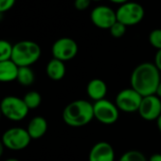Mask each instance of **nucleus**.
Masks as SVG:
<instances>
[{"label": "nucleus", "instance_id": "f257e3e1", "mask_svg": "<svg viewBox=\"0 0 161 161\" xmlns=\"http://www.w3.org/2000/svg\"><path fill=\"white\" fill-rule=\"evenodd\" d=\"M160 82V71L154 64L149 62L138 64L133 70L130 78L131 87L142 97L155 95Z\"/></svg>", "mask_w": 161, "mask_h": 161}, {"label": "nucleus", "instance_id": "f03ea898", "mask_svg": "<svg viewBox=\"0 0 161 161\" xmlns=\"http://www.w3.org/2000/svg\"><path fill=\"white\" fill-rule=\"evenodd\" d=\"M94 119L93 104L85 100H77L67 104L63 112V119L68 126L82 127Z\"/></svg>", "mask_w": 161, "mask_h": 161}, {"label": "nucleus", "instance_id": "7ed1b4c3", "mask_svg": "<svg viewBox=\"0 0 161 161\" xmlns=\"http://www.w3.org/2000/svg\"><path fill=\"white\" fill-rule=\"evenodd\" d=\"M41 57L40 46L29 40L17 42L14 45L12 61L18 66H31L35 64Z\"/></svg>", "mask_w": 161, "mask_h": 161}, {"label": "nucleus", "instance_id": "20e7f679", "mask_svg": "<svg viewBox=\"0 0 161 161\" xmlns=\"http://www.w3.org/2000/svg\"><path fill=\"white\" fill-rule=\"evenodd\" d=\"M2 115L13 121L23 120L29 114L30 109L23 99L16 96H7L0 102Z\"/></svg>", "mask_w": 161, "mask_h": 161}, {"label": "nucleus", "instance_id": "39448f33", "mask_svg": "<svg viewBox=\"0 0 161 161\" xmlns=\"http://www.w3.org/2000/svg\"><path fill=\"white\" fill-rule=\"evenodd\" d=\"M5 148L13 151H20L27 148L31 140L27 129L13 127L4 132L1 138Z\"/></svg>", "mask_w": 161, "mask_h": 161}, {"label": "nucleus", "instance_id": "423d86ee", "mask_svg": "<svg viewBox=\"0 0 161 161\" xmlns=\"http://www.w3.org/2000/svg\"><path fill=\"white\" fill-rule=\"evenodd\" d=\"M116 14L117 20L128 27L140 23L144 17L145 12L140 4L136 2H127L119 6Z\"/></svg>", "mask_w": 161, "mask_h": 161}, {"label": "nucleus", "instance_id": "0eeeda50", "mask_svg": "<svg viewBox=\"0 0 161 161\" xmlns=\"http://www.w3.org/2000/svg\"><path fill=\"white\" fill-rule=\"evenodd\" d=\"M93 112L94 118L105 125L116 123L119 116V110L117 105L106 99L95 102L93 104Z\"/></svg>", "mask_w": 161, "mask_h": 161}, {"label": "nucleus", "instance_id": "6e6552de", "mask_svg": "<svg viewBox=\"0 0 161 161\" xmlns=\"http://www.w3.org/2000/svg\"><path fill=\"white\" fill-rule=\"evenodd\" d=\"M142 98L143 97L132 87L125 88L118 93L115 104L120 111L125 113H134L138 111Z\"/></svg>", "mask_w": 161, "mask_h": 161}, {"label": "nucleus", "instance_id": "1a4fd4ad", "mask_svg": "<svg viewBox=\"0 0 161 161\" xmlns=\"http://www.w3.org/2000/svg\"><path fill=\"white\" fill-rule=\"evenodd\" d=\"M78 44L71 38L63 37L54 42L51 47L52 56L62 62L72 60L78 54Z\"/></svg>", "mask_w": 161, "mask_h": 161}, {"label": "nucleus", "instance_id": "9d476101", "mask_svg": "<svg viewBox=\"0 0 161 161\" xmlns=\"http://www.w3.org/2000/svg\"><path fill=\"white\" fill-rule=\"evenodd\" d=\"M90 18L92 23L102 30H110L118 21L116 12L107 6H98L94 8L90 14Z\"/></svg>", "mask_w": 161, "mask_h": 161}, {"label": "nucleus", "instance_id": "9b49d317", "mask_svg": "<svg viewBox=\"0 0 161 161\" xmlns=\"http://www.w3.org/2000/svg\"><path fill=\"white\" fill-rule=\"evenodd\" d=\"M137 112L139 116L145 120H156L161 115L160 98H158L156 95L143 97Z\"/></svg>", "mask_w": 161, "mask_h": 161}, {"label": "nucleus", "instance_id": "f8f14e48", "mask_svg": "<svg viewBox=\"0 0 161 161\" xmlns=\"http://www.w3.org/2000/svg\"><path fill=\"white\" fill-rule=\"evenodd\" d=\"M88 161H115V151L106 141L96 143L90 150Z\"/></svg>", "mask_w": 161, "mask_h": 161}, {"label": "nucleus", "instance_id": "ddd939ff", "mask_svg": "<svg viewBox=\"0 0 161 161\" xmlns=\"http://www.w3.org/2000/svg\"><path fill=\"white\" fill-rule=\"evenodd\" d=\"M107 85L101 79H93L87 85L86 92L88 97L94 102L105 99L107 94Z\"/></svg>", "mask_w": 161, "mask_h": 161}, {"label": "nucleus", "instance_id": "4468645a", "mask_svg": "<svg viewBox=\"0 0 161 161\" xmlns=\"http://www.w3.org/2000/svg\"><path fill=\"white\" fill-rule=\"evenodd\" d=\"M27 131L31 139H39L47 131V121L43 117H34L29 122Z\"/></svg>", "mask_w": 161, "mask_h": 161}, {"label": "nucleus", "instance_id": "2eb2a0df", "mask_svg": "<svg viewBox=\"0 0 161 161\" xmlns=\"http://www.w3.org/2000/svg\"><path fill=\"white\" fill-rule=\"evenodd\" d=\"M19 67L12 61L0 62V83H11L16 80Z\"/></svg>", "mask_w": 161, "mask_h": 161}, {"label": "nucleus", "instance_id": "dca6fc26", "mask_svg": "<svg viewBox=\"0 0 161 161\" xmlns=\"http://www.w3.org/2000/svg\"><path fill=\"white\" fill-rule=\"evenodd\" d=\"M46 72L47 77L52 80H60L65 75L64 62L52 58L47 64Z\"/></svg>", "mask_w": 161, "mask_h": 161}, {"label": "nucleus", "instance_id": "f3484780", "mask_svg": "<svg viewBox=\"0 0 161 161\" xmlns=\"http://www.w3.org/2000/svg\"><path fill=\"white\" fill-rule=\"evenodd\" d=\"M16 80L23 86H31L35 80V74L31 66L19 67Z\"/></svg>", "mask_w": 161, "mask_h": 161}, {"label": "nucleus", "instance_id": "a211bd4d", "mask_svg": "<svg viewBox=\"0 0 161 161\" xmlns=\"http://www.w3.org/2000/svg\"><path fill=\"white\" fill-rule=\"evenodd\" d=\"M26 105L30 110L36 109L40 106L42 103V97L37 91H30L23 98Z\"/></svg>", "mask_w": 161, "mask_h": 161}, {"label": "nucleus", "instance_id": "6ab92c4d", "mask_svg": "<svg viewBox=\"0 0 161 161\" xmlns=\"http://www.w3.org/2000/svg\"><path fill=\"white\" fill-rule=\"evenodd\" d=\"M13 47L14 45H12L9 41L0 39V62L12 59Z\"/></svg>", "mask_w": 161, "mask_h": 161}, {"label": "nucleus", "instance_id": "aec40b11", "mask_svg": "<svg viewBox=\"0 0 161 161\" xmlns=\"http://www.w3.org/2000/svg\"><path fill=\"white\" fill-rule=\"evenodd\" d=\"M119 161H148V159L141 152L136 150H131L125 152L120 156Z\"/></svg>", "mask_w": 161, "mask_h": 161}, {"label": "nucleus", "instance_id": "412c9836", "mask_svg": "<svg viewBox=\"0 0 161 161\" xmlns=\"http://www.w3.org/2000/svg\"><path fill=\"white\" fill-rule=\"evenodd\" d=\"M149 42L157 50L161 49V30L156 29L151 31L149 34Z\"/></svg>", "mask_w": 161, "mask_h": 161}, {"label": "nucleus", "instance_id": "4be33fe9", "mask_svg": "<svg viewBox=\"0 0 161 161\" xmlns=\"http://www.w3.org/2000/svg\"><path fill=\"white\" fill-rule=\"evenodd\" d=\"M110 33L115 38H120L122 37L126 32V26L122 23L117 21L111 28H110Z\"/></svg>", "mask_w": 161, "mask_h": 161}, {"label": "nucleus", "instance_id": "5701e85b", "mask_svg": "<svg viewBox=\"0 0 161 161\" xmlns=\"http://www.w3.org/2000/svg\"><path fill=\"white\" fill-rule=\"evenodd\" d=\"M15 3V0H0V14L11 10Z\"/></svg>", "mask_w": 161, "mask_h": 161}, {"label": "nucleus", "instance_id": "b1692460", "mask_svg": "<svg viewBox=\"0 0 161 161\" xmlns=\"http://www.w3.org/2000/svg\"><path fill=\"white\" fill-rule=\"evenodd\" d=\"M90 3L91 0H75L74 7L78 11H85L90 6Z\"/></svg>", "mask_w": 161, "mask_h": 161}, {"label": "nucleus", "instance_id": "393cba45", "mask_svg": "<svg viewBox=\"0 0 161 161\" xmlns=\"http://www.w3.org/2000/svg\"><path fill=\"white\" fill-rule=\"evenodd\" d=\"M154 65L161 72V49L157 50V52L155 54V57H154Z\"/></svg>", "mask_w": 161, "mask_h": 161}, {"label": "nucleus", "instance_id": "a878e982", "mask_svg": "<svg viewBox=\"0 0 161 161\" xmlns=\"http://www.w3.org/2000/svg\"><path fill=\"white\" fill-rule=\"evenodd\" d=\"M148 161H161V153H154L151 155Z\"/></svg>", "mask_w": 161, "mask_h": 161}, {"label": "nucleus", "instance_id": "bb28decb", "mask_svg": "<svg viewBox=\"0 0 161 161\" xmlns=\"http://www.w3.org/2000/svg\"><path fill=\"white\" fill-rule=\"evenodd\" d=\"M109 1L112 2V3H115V4L122 5V4H125V3L129 2V0H109Z\"/></svg>", "mask_w": 161, "mask_h": 161}, {"label": "nucleus", "instance_id": "cd10ccee", "mask_svg": "<svg viewBox=\"0 0 161 161\" xmlns=\"http://www.w3.org/2000/svg\"><path fill=\"white\" fill-rule=\"evenodd\" d=\"M155 95H156L158 98H160V99H161V82H160V84H159V85H158V86H157V89H156Z\"/></svg>", "mask_w": 161, "mask_h": 161}, {"label": "nucleus", "instance_id": "c85d7f7f", "mask_svg": "<svg viewBox=\"0 0 161 161\" xmlns=\"http://www.w3.org/2000/svg\"><path fill=\"white\" fill-rule=\"evenodd\" d=\"M4 148H5V146H4V144H3L2 140L0 139V157H1V156L3 155V153H4Z\"/></svg>", "mask_w": 161, "mask_h": 161}, {"label": "nucleus", "instance_id": "c756f323", "mask_svg": "<svg viewBox=\"0 0 161 161\" xmlns=\"http://www.w3.org/2000/svg\"><path fill=\"white\" fill-rule=\"evenodd\" d=\"M156 125H157V128H158L159 133L161 134V115H160V117L156 119Z\"/></svg>", "mask_w": 161, "mask_h": 161}, {"label": "nucleus", "instance_id": "7c9ffc66", "mask_svg": "<svg viewBox=\"0 0 161 161\" xmlns=\"http://www.w3.org/2000/svg\"><path fill=\"white\" fill-rule=\"evenodd\" d=\"M5 161H20V160H18L17 158H14V157H12V158H8V159H6Z\"/></svg>", "mask_w": 161, "mask_h": 161}, {"label": "nucleus", "instance_id": "2f4dec72", "mask_svg": "<svg viewBox=\"0 0 161 161\" xmlns=\"http://www.w3.org/2000/svg\"><path fill=\"white\" fill-rule=\"evenodd\" d=\"M2 111H1V107H0V119H1V117H2Z\"/></svg>", "mask_w": 161, "mask_h": 161}, {"label": "nucleus", "instance_id": "473e14b6", "mask_svg": "<svg viewBox=\"0 0 161 161\" xmlns=\"http://www.w3.org/2000/svg\"><path fill=\"white\" fill-rule=\"evenodd\" d=\"M91 1H95V2H97V1H101V0H91Z\"/></svg>", "mask_w": 161, "mask_h": 161}]
</instances>
